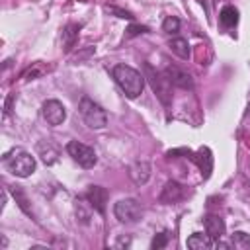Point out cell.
Masks as SVG:
<instances>
[{
  "label": "cell",
  "mask_w": 250,
  "mask_h": 250,
  "mask_svg": "<svg viewBox=\"0 0 250 250\" xmlns=\"http://www.w3.org/2000/svg\"><path fill=\"white\" fill-rule=\"evenodd\" d=\"M113 80L117 82V86L123 90V94L129 100H135L143 94L145 88V74H141L139 70H135L133 66L127 64H115L111 70Z\"/></svg>",
  "instance_id": "6da1fadb"
},
{
  "label": "cell",
  "mask_w": 250,
  "mask_h": 250,
  "mask_svg": "<svg viewBox=\"0 0 250 250\" xmlns=\"http://www.w3.org/2000/svg\"><path fill=\"white\" fill-rule=\"evenodd\" d=\"M2 162L8 168V172L18 178H27L35 172V158L27 150H21V148H14L6 152Z\"/></svg>",
  "instance_id": "7a4b0ae2"
},
{
  "label": "cell",
  "mask_w": 250,
  "mask_h": 250,
  "mask_svg": "<svg viewBox=\"0 0 250 250\" xmlns=\"http://www.w3.org/2000/svg\"><path fill=\"white\" fill-rule=\"evenodd\" d=\"M78 111H80L84 123L90 129H104L107 125V113H105V109L100 104H96L92 98H88V96H84L80 100Z\"/></svg>",
  "instance_id": "3957f363"
},
{
  "label": "cell",
  "mask_w": 250,
  "mask_h": 250,
  "mask_svg": "<svg viewBox=\"0 0 250 250\" xmlns=\"http://www.w3.org/2000/svg\"><path fill=\"white\" fill-rule=\"evenodd\" d=\"M113 215L119 223H125V225H131V223H137L141 221L143 217V207L141 203L135 199V197H125V199H119L115 205H113Z\"/></svg>",
  "instance_id": "277c9868"
},
{
  "label": "cell",
  "mask_w": 250,
  "mask_h": 250,
  "mask_svg": "<svg viewBox=\"0 0 250 250\" xmlns=\"http://www.w3.org/2000/svg\"><path fill=\"white\" fill-rule=\"evenodd\" d=\"M145 78H148V82H150V86H152V90H154V94L160 98V102L168 107L170 105V102H172V94H170V82H168V78L164 76V72H156L148 62H145Z\"/></svg>",
  "instance_id": "5b68a950"
},
{
  "label": "cell",
  "mask_w": 250,
  "mask_h": 250,
  "mask_svg": "<svg viewBox=\"0 0 250 250\" xmlns=\"http://www.w3.org/2000/svg\"><path fill=\"white\" fill-rule=\"evenodd\" d=\"M66 152L68 156H72L74 162H78V166L82 168H94L96 162H98V156H96V150L80 141H70L66 145Z\"/></svg>",
  "instance_id": "8992f818"
},
{
  "label": "cell",
  "mask_w": 250,
  "mask_h": 250,
  "mask_svg": "<svg viewBox=\"0 0 250 250\" xmlns=\"http://www.w3.org/2000/svg\"><path fill=\"white\" fill-rule=\"evenodd\" d=\"M41 113H43V119L53 127L61 125L66 119V109L59 100H47L41 107Z\"/></svg>",
  "instance_id": "52a82bcc"
},
{
  "label": "cell",
  "mask_w": 250,
  "mask_h": 250,
  "mask_svg": "<svg viewBox=\"0 0 250 250\" xmlns=\"http://www.w3.org/2000/svg\"><path fill=\"white\" fill-rule=\"evenodd\" d=\"M164 76L168 78V82L172 86H178L182 90H193V78H191V74L186 72V70H182V68H178V66H174V64H168L164 68Z\"/></svg>",
  "instance_id": "ba28073f"
},
{
  "label": "cell",
  "mask_w": 250,
  "mask_h": 250,
  "mask_svg": "<svg viewBox=\"0 0 250 250\" xmlns=\"http://www.w3.org/2000/svg\"><path fill=\"white\" fill-rule=\"evenodd\" d=\"M107 197H109V193H107V189L102 188V186H90V188L86 189V193H84V199H86V201L90 203V207H92L94 211H98L100 215L105 213Z\"/></svg>",
  "instance_id": "9c48e42d"
},
{
  "label": "cell",
  "mask_w": 250,
  "mask_h": 250,
  "mask_svg": "<svg viewBox=\"0 0 250 250\" xmlns=\"http://www.w3.org/2000/svg\"><path fill=\"white\" fill-rule=\"evenodd\" d=\"M182 197H184V186L180 182H176V180H170V182L164 184L158 199L164 205H172V203H178Z\"/></svg>",
  "instance_id": "30bf717a"
},
{
  "label": "cell",
  "mask_w": 250,
  "mask_h": 250,
  "mask_svg": "<svg viewBox=\"0 0 250 250\" xmlns=\"http://www.w3.org/2000/svg\"><path fill=\"white\" fill-rule=\"evenodd\" d=\"M189 158L197 164V168L201 170V176L203 178H209L211 170H213V156H211V150L207 146H201L197 152H189Z\"/></svg>",
  "instance_id": "8fae6325"
},
{
  "label": "cell",
  "mask_w": 250,
  "mask_h": 250,
  "mask_svg": "<svg viewBox=\"0 0 250 250\" xmlns=\"http://www.w3.org/2000/svg\"><path fill=\"white\" fill-rule=\"evenodd\" d=\"M129 176L137 186H145L150 178V164L146 160H137L129 166Z\"/></svg>",
  "instance_id": "7c38bea8"
},
{
  "label": "cell",
  "mask_w": 250,
  "mask_h": 250,
  "mask_svg": "<svg viewBox=\"0 0 250 250\" xmlns=\"http://www.w3.org/2000/svg\"><path fill=\"white\" fill-rule=\"evenodd\" d=\"M37 154L41 156V160H43L47 166H51V164H55V162L59 160L61 150H59V146H57L53 141H39V143H37Z\"/></svg>",
  "instance_id": "4fadbf2b"
},
{
  "label": "cell",
  "mask_w": 250,
  "mask_h": 250,
  "mask_svg": "<svg viewBox=\"0 0 250 250\" xmlns=\"http://www.w3.org/2000/svg\"><path fill=\"white\" fill-rule=\"evenodd\" d=\"M203 225H205V232L215 240L225 234V221L219 215H205Z\"/></svg>",
  "instance_id": "5bb4252c"
},
{
  "label": "cell",
  "mask_w": 250,
  "mask_h": 250,
  "mask_svg": "<svg viewBox=\"0 0 250 250\" xmlns=\"http://www.w3.org/2000/svg\"><path fill=\"white\" fill-rule=\"evenodd\" d=\"M213 246H215V238H211L209 234H203V232H193L188 238V248H191V250H207Z\"/></svg>",
  "instance_id": "9a60e30c"
},
{
  "label": "cell",
  "mask_w": 250,
  "mask_h": 250,
  "mask_svg": "<svg viewBox=\"0 0 250 250\" xmlns=\"http://www.w3.org/2000/svg\"><path fill=\"white\" fill-rule=\"evenodd\" d=\"M219 23L227 29L234 27L238 23V10L234 6H225L221 12H219Z\"/></svg>",
  "instance_id": "2e32d148"
},
{
  "label": "cell",
  "mask_w": 250,
  "mask_h": 250,
  "mask_svg": "<svg viewBox=\"0 0 250 250\" xmlns=\"http://www.w3.org/2000/svg\"><path fill=\"white\" fill-rule=\"evenodd\" d=\"M80 23H68L64 25L62 29V43H64V51H70L74 47V41L78 39V33H80Z\"/></svg>",
  "instance_id": "e0dca14e"
},
{
  "label": "cell",
  "mask_w": 250,
  "mask_h": 250,
  "mask_svg": "<svg viewBox=\"0 0 250 250\" xmlns=\"http://www.w3.org/2000/svg\"><path fill=\"white\" fill-rule=\"evenodd\" d=\"M168 47H170V51L176 53L180 59H189V57H191L189 43H188L186 39H182V37H174V39H170Z\"/></svg>",
  "instance_id": "ac0fdd59"
},
{
  "label": "cell",
  "mask_w": 250,
  "mask_h": 250,
  "mask_svg": "<svg viewBox=\"0 0 250 250\" xmlns=\"http://www.w3.org/2000/svg\"><path fill=\"white\" fill-rule=\"evenodd\" d=\"M230 246L238 248V250H250V234H246L244 230H236L230 234Z\"/></svg>",
  "instance_id": "d6986e66"
},
{
  "label": "cell",
  "mask_w": 250,
  "mask_h": 250,
  "mask_svg": "<svg viewBox=\"0 0 250 250\" xmlns=\"http://www.w3.org/2000/svg\"><path fill=\"white\" fill-rule=\"evenodd\" d=\"M162 29H164L166 33H178V31H180V20H178L176 16H168V18H164V21H162Z\"/></svg>",
  "instance_id": "ffe728a7"
},
{
  "label": "cell",
  "mask_w": 250,
  "mask_h": 250,
  "mask_svg": "<svg viewBox=\"0 0 250 250\" xmlns=\"http://www.w3.org/2000/svg\"><path fill=\"white\" fill-rule=\"evenodd\" d=\"M12 193H14V197H16V203H18L27 215H31V207L27 205V197H25V193H23L20 188H12Z\"/></svg>",
  "instance_id": "44dd1931"
},
{
  "label": "cell",
  "mask_w": 250,
  "mask_h": 250,
  "mask_svg": "<svg viewBox=\"0 0 250 250\" xmlns=\"http://www.w3.org/2000/svg\"><path fill=\"white\" fill-rule=\"evenodd\" d=\"M166 244H168V232H166V230H162V232H158V234L152 238L150 248H152V250H160V248H164Z\"/></svg>",
  "instance_id": "7402d4cb"
},
{
  "label": "cell",
  "mask_w": 250,
  "mask_h": 250,
  "mask_svg": "<svg viewBox=\"0 0 250 250\" xmlns=\"http://www.w3.org/2000/svg\"><path fill=\"white\" fill-rule=\"evenodd\" d=\"M84 205H86V203H84L82 199H76V217L86 225V223H90V211H86Z\"/></svg>",
  "instance_id": "603a6c76"
},
{
  "label": "cell",
  "mask_w": 250,
  "mask_h": 250,
  "mask_svg": "<svg viewBox=\"0 0 250 250\" xmlns=\"http://www.w3.org/2000/svg\"><path fill=\"white\" fill-rule=\"evenodd\" d=\"M107 12L117 14V18H123V20H133V14H131V12L121 10V8H115V6H109V8H107Z\"/></svg>",
  "instance_id": "cb8c5ba5"
},
{
  "label": "cell",
  "mask_w": 250,
  "mask_h": 250,
  "mask_svg": "<svg viewBox=\"0 0 250 250\" xmlns=\"http://www.w3.org/2000/svg\"><path fill=\"white\" fill-rule=\"evenodd\" d=\"M141 33H148V27L146 25H131L127 29V37H135V35H141Z\"/></svg>",
  "instance_id": "d4e9b609"
},
{
  "label": "cell",
  "mask_w": 250,
  "mask_h": 250,
  "mask_svg": "<svg viewBox=\"0 0 250 250\" xmlns=\"http://www.w3.org/2000/svg\"><path fill=\"white\" fill-rule=\"evenodd\" d=\"M16 100V94H12L8 100H6V105H4V115H8L10 113V107H12V102Z\"/></svg>",
  "instance_id": "484cf974"
},
{
  "label": "cell",
  "mask_w": 250,
  "mask_h": 250,
  "mask_svg": "<svg viewBox=\"0 0 250 250\" xmlns=\"http://www.w3.org/2000/svg\"><path fill=\"white\" fill-rule=\"evenodd\" d=\"M129 242H131L129 238H119V240L115 242V246H117V248H121V246H129Z\"/></svg>",
  "instance_id": "4316f807"
}]
</instances>
